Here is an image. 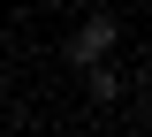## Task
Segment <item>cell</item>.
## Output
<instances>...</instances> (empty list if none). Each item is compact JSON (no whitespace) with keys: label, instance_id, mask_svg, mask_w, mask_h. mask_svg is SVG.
<instances>
[{"label":"cell","instance_id":"7a4b0ae2","mask_svg":"<svg viewBox=\"0 0 152 137\" xmlns=\"http://www.w3.org/2000/svg\"><path fill=\"white\" fill-rule=\"evenodd\" d=\"M84 92H91L99 107H107V99H122V69H114V61H99V69H84Z\"/></svg>","mask_w":152,"mask_h":137},{"label":"cell","instance_id":"6da1fadb","mask_svg":"<svg viewBox=\"0 0 152 137\" xmlns=\"http://www.w3.org/2000/svg\"><path fill=\"white\" fill-rule=\"evenodd\" d=\"M114 46H122V23L99 8V15H84V23H76V38H69V61H76V69H99V61H114Z\"/></svg>","mask_w":152,"mask_h":137},{"label":"cell","instance_id":"3957f363","mask_svg":"<svg viewBox=\"0 0 152 137\" xmlns=\"http://www.w3.org/2000/svg\"><path fill=\"white\" fill-rule=\"evenodd\" d=\"M0 46H8V38H0Z\"/></svg>","mask_w":152,"mask_h":137}]
</instances>
